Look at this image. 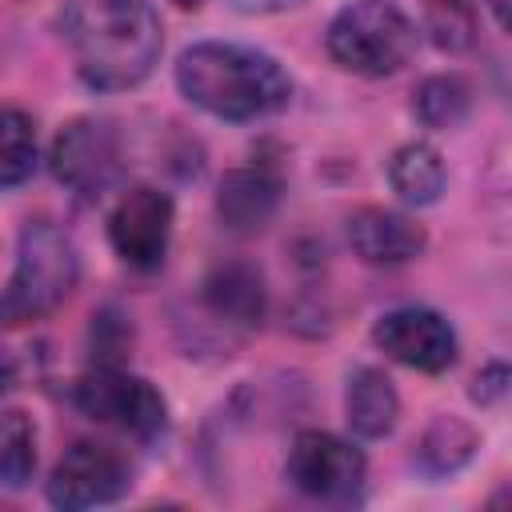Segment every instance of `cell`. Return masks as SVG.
Here are the masks:
<instances>
[{
  "label": "cell",
  "instance_id": "obj_12",
  "mask_svg": "<svg viewBox=\"0 0 512 512\" xmlns=\"http://www.w3.org/2000/svg\"><path fill=\"white\" fill-rule=\"evenodd\" d=\"M276 204H280V184L264 168H236L220 180V192H216V212L224 228L240 236L260 232L276 216Z\"/></svg>",
  "mask_w": 512,
  "mask_h": 512
},
{
  "label": "cell",
  "instance_id": "obj_8",
  "mask_svg": "<svg viewBox=\"0 0 512 512\" xmlns=\"http://www.w3.org/2000/svg\"><path fill=\"white\" fill-rule=\"evenodd\" d=\"M288 480L312 500H352L364 488V456L332 432H300L288 452Z\"/></svg>",
  "mask_w": 512,
  "mask_h": 512
},
{
  "label": "cell",
  "instance_id": "obj_16",
  "mask_svg": "<svg viewBox=\"0 0 512 512\" xmlns=\"http://www.w3.org/2000/svg\"><path fill=\"white\" fill-rule=\"evenodd\" d=\"M36 472V428L24 412H0V488H24Z\"/></svg>",
  "mask_w": 512,
  "mask_h": 512
},
{
  "label": "cell",
  "instance_id": "obj_18",
  "mask_svg": "<svg viewBox=\"0 0 512 512\" xmlns=\"http://www.w3.org/2000/svg\"><path fill=\"white\" fill-rule=\"evenodd\" d=\"M468 104H472V92L460 76H432L416 88L412 108L428 128H456L468 116Z\"/></svg>",
  "mask_w": 512,
  "mask_h": 512
},
{
  "label": "cell",
  "instance_id": "obj_20",
  "mask_svg": "<svg viewBox=\"0 0 512 512\" xmlns=\"http://www.w3.org/2000/svg\"><path fill=\"white\" fill-rule=\"evenodd\" d=\"M472 444H476V436L460 424V420H436L428 432H424V440H420V460H424V468L428 472H452V468H460L464 460H468V452H472Z\"/></svg>",
  "mask_w": 512,
  "mask_h": 512
},
{
  "label": "cell",
  "instance_id": "obj_5",
  "mask_svg": "<svg viewBox=\"0 0 512 512\" xmlns=\"http://www.w3.org/2000/svg\"><path fill=\"white\" fill-rule=\"evenodd\" d=\"M76 408L100 424H112L136 440H156L168 428V404L164 396L124 368H96L76 384Z\"/></svg>",
  "mask_w": 512,
  "mask_h": 512
},
{
  "label": "cell",
  "instance_id": "obj_22",
  "mask_svg": "<svg viewBox=\"0 0 512 512\" xmlns=\"http://www.w3.org/2000/svg\"><path fill=\"white\" fill-rule=\"evenodd\" d=\"M488 8H492V16H496V24L508 28V0H488Z\"/></svg>",
  "mask_w": 512,
  "mask_h": 512
},
{
  "label": "cell",
  "instance_id": "obj_6",
  "mask_svg": "<svg viewBox=\"0 0 512 512\" xmlns=\"http://www.w3.org/2000/svg\"><path fill=\"white\" fill-rule=\"evenodd\" d=\"M128 484H132V468L112 444L80 440L56 460L52 480H48V500L68 512L100 508V504L120 500Z\"/></svg>",
  "mask_w": 512,
  "mask_h": 512
},
{
  "label": "cell",
  "instance_id": "obj_7",
  "mask_svg": "<svg viewBox=\"0 0 512 512\" xmlns=\"http://www.w3.org/2000/svg\"><path fill=\"white\" fill-rule=\"evenodd\" d=\"M168 236H172V196L152 184L128 188L108 212V240L116 256L136 272H152L164 264Z\"/></svg>",
  "mask_w": 512,
  "mask_h": 512
},
{
  "label": "cell",
  "instance_id": "obj_23",
  "mask_svg": "<svg viewBox=\"0 0 512 512\" xmlns=\"http://www.w3.org/2000/svg\"><path fill=\"white\" fill-rule=\"evenodd\" d=\"M8 384H12V368H8V364H4V360H0V392H4V388H8Z\"/></svg>",
  "mask_w": 512,
  "mask_h": 512
},
{
  "label": "cell",
  "instance_id": "obj_13",
  "mask_svg": "<svg viewBox=\"0 0 512 512\" xmlns=\"http://www.w3.org/2000/svg\"><path fill=\"white\" fill-rule=\"evenodd\" d=\"M344 412L356 436L364 440H380L396 428L400 416V396L392 388V380L380 368H356L348 376V392H344Z\"/></svg>",
  "mask_w": 512,
  "mask_h": 512
},
{
  "label": "cell",
  "instance_id": "obj_3",
  "mask_svg": "<svg viewBox=\"0 0 512 512\" xmlns=\"http://www.w3.org/2000/svg\"><path fill=\"white\" fill-rule=\"evenodd\" d=\"M76 280H80V256L72 240L48 220L24 224L12 280L0 292V328H16L56 312L72 296Z\"/></svg>",
  "mask_w": 512,
  "mask_h": 512
},
{
  "label": "cell",
  "instance_id": "obj_19",
  "mask_svg": "<svg viewBox=\"0 0 512 512\" xmlns=\"http://www.w3.org/2000/svg\"><path fill=\"white\" fill-rule=\"evenodd\" d=\"M424 24L444 52H464L476 40V12L468 0H428L424 4Z\"/></svg>",
  "mask_w": 512,
  "mask_h": 512
},
{
  "label": "cell",
  "instance_id": "obj_11",
  "mask_svg": "<svg viewBox=\"0 0 512 512\" xmlns=\"http://www.w3.org/2000/svg\"><path fill=\"white\" fill-rule=\"evenodd\" d=\"M348 244H352V252L364 264L392 268V264L416 260L424 252L428 236L404 212H392V208H360V212L348 216Z\"/></svg>",
  "mask_w": 512,
  "mask_h": 512
},
{
  "label": "cell",
  "instance_id": "obj_4",
  "mask_svg": "<svg viewBox=\"0 0 512 512\" xmlns=\"http://www.w3.org/2000/svg\"><path fill=\"white\" fill-rule=\"evenodd\" d=\"M416 52V24L396 0H348L328 24V56L356 76H392Z\"/></svg>",
  "mask_w": 512,
  "mask_h": 512
},
{
  "label": "cell",
  "instance_id": "obj_14",
  "mask_svg": "<svg viewBox=\"0 0 512 512\" xmlns=\"http://www.w3.org/2000/svg\"><path fill=\"white\" fill-rule=\"evenodd\" d=\"M204 300L232 324H256L264 316V280L248 264H224L204 280Z\"/></svg>",
  "mask_w": 512,
  "mask_h": 512
},
{
  "label": "cell",
  "instance_id": "obj_10",
  "mask_svg": "<svg viewBox=\"0 0 512 512\" xmlns=\"http://www.w3.org/2000/svg\"><path fill=\"white\" fill-rule=\"evenodd\" d=\"M52 172L80 196H100L120 172V144L104 120H72L52 144Z\"/></svg>",
  "mask_w": 512,
  "mask_h": 512
},
{
  "label": "cell",
  "instance_id": "obj_21",
  "mask_svg": "<svg viewBox=\"0 0 512 512\" xmlns=\"http://www.w3.org/2000/svg\"><path fill=\"white\" fill-rule=\"evenodd\" d=\"M240 12H280V8H288V4H296V0H232Z\"/></svg>",
  "mask_w": 512,
  "mask_h": 512
},
{
  "label": "cell",
  "instance_id": "obj_2",
  "mask_svg": "<svg viewBox=\"0 0 512 512\" xmlns=\"http://www.w3.org/2000/svg\"><path fill=\"white\" fill-rule=\"evenodd\" d=\"M176 84L196 108L236 124L272 116L292 100V80L268 52L224 40L192 44L176 60Z\"/></svg>",
  "mask_w": 512,
  "mask_h": 512
},
{
  "label": "cell",
  "instance_id": "obj_15",
  "mask_svg": "<svg viewBox=\"0 0 512 512\" xmlns=\"http://www.w3.org/2000/svg\"><path fill=\"white\" fill-rule=\"evenodd\" d=\"M388 180H392V192L404 200V204H436L440 192H444V160L432 144H404L396 148V156L388 160Z\"/></svg>",
  "mask_w": 512,
  "mask_h": 512
},
{
  "label": "cell",
  "instance_id": "obj_24",
  "mask_svg": "<svg viewBox=\"0 0 512 512\" xmlns=\"http://www.w3.org/2000/svg\"><path fill=\"white\" fill-rule=\"evenodd\" d=\"M172 4H176V8H200L204 0H172Z\"/></svg>",
  "mask_w": 512,
  "mask_h": 512
},
{
  "label": "cell",
  "instance_id": "obj_1",
  "mask_svg": "<svg viewBox=\"0 0 512 512\" xmlns=\"http://www.w3.org/2000/svg\"><path fill=\"white\" fill-rule=\"evenodd\" d=\"M64 40L88 88L120 92L156 68L164 28L148 0H76L64 16Z\"/></svg>",
  "mask_w": 512,
  "mask_h": 512
},
{
  "label": "cell",
  "instance_id": "obj_9",
  "mask_svg": "<svg viewBox=\"0 0 512 512\" xmlns=\"http://www.w3.org/2000/svg\"><path fill=\"white\" fill-rule=\"evenodd\" d=\"M372 340L404 368L416 372H444L456 360V332L452 324L432 308H392L376 320Z\"/></svg>",
  "mask_w": 512,
  "mask_h": 512
},
{
  "label": "cell",
  "instance_id": "obj_17",
  "mask_svg": "<svg viewBox=\"0 0 512 512\" xmlns=\"http://www.w3.org/2000/svg\"><path fill=\"white\" fill-rule=\"evenodd\" d=\"M36 168V124L20 108H0V188H16Z\"/></svg>",
  "mask_w": 512,
  "mask_h": 512
}]
</instances>
